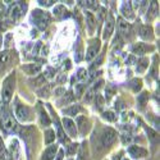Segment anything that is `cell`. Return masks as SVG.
<instances>
[{
  "label": "cell",
  "instance_id": "cell-7",
  "mask_svg": "<svg viewBox=\"0 0 160 160\" xmlns=\"http://www.w3.org/2000/svg\"><path fill=\"white\" fill-rule=\"evenodd\" d=\"M63 126H64V129L68 132V135L71 137H76L77 136V129H76V124L71 121L68 118H64L63 119Z\"/></svg>",
  "mask_w": 160,
  "mask_h": 160
},
{
  "label": "cell",
  "instance_id": "cell-6",
  "mask_svg": "<svg viewBox=\"0 0 160 160\" xmlns=\"http://www.w3.org/2000/svg\"><path fill=\"white\" fill-rule=\"evenodd\" d=\"M128 154L133 158L138 159V158H145L146 155H148V151H146L145 149H142V148H140V146H129Z\"/></svg>",
  "mask_w": 160,
  "mask_h": 160
},
{
  "label": "cell",
  "instance_id": "cell-11",
  "mask_svg": "<svg viewBox=\"0 0 160 160\" xmlns=\"http://www.w3.org/2000/svg\"><path fill=\"white\" fill-rule=\"evenodd\" d=\"M121 12H122V14L126 17V18H128V19H132L133 17V10H132V4L129 3V2H124L123 4H122V7H121Z\"/></svg>",
  "mask_w": 160,
  "mask_h": 160
},
{
  "label": "cell",
  "instance_id": "cell-13",
  "mask_svg": "<svg viewBox=\"0 0 160 160\" xmlns=\"http://www.w3.org/2000/svg\"><path fill=\"white\" fill-rule=\"evenodd\" d=\"M118 22H119V31H121V33H122V35H124V36H128V35H129V32H131V27H129V24H128L127 22H124L122 18H119V19H118Z\"/></svg>",
  "mask_w": 160,
  "mask_h": 160
},
{
  "label": "cell",
  "instance_id": "cell-16",
  "mask_svg": "<svg viewBox=\"0 0 160 160\" xmlns=\"http://www.w3.org/2000/svg\"><path fill=\"white\" fill-rule=\"evenodd\" d=\"M151 33H152V31H151V27H149V26H143L140 31V35L143 38H151Z\"/></svg>",
  "mask_w": 160,
  "mask_h": 160
},
{
  "label": "cell",
  "instance_id": "cell-15",
  "mask_svg": "<svg viewBox=\"0 0 160 160\" xmlns=\"http://www.w3.org/2000/svg\"><path fill=\"white\" fill-rule=\"evenodd\" d=\"M132 50H133L135 54L141 55V54H145V52H146V50H148V46H146L145 44H142V42H138V44H136L135 46H133Z\"/></svg>",
  "mask_w": 160,
  "mask_h": 160
},
{
  "label": "cell",
  "instance_id": "cell-4",
  "mask_svg": "<svg viewBox=\"0 0 160 160\" xmlns=\"http://www.w3.org/2000/svg\"><path fill=\"white\" fill-rule=\"evenodd\" d=\"M115 138H117V132H115L113 128L108 127V128H105V129L102 131V135H101V143H102L104 146H109V145H112V143L115 141Z\"/></svg>",
  "mask_w": 160,
  "mask_h": 160
},
{
  "label": "cell",
  "instance_id": "cell-17",
  "mask_svg": "<svg viewBox=\"0 0 160 160\" xmlns=\"http://www.w3.org/2000/svg\"><path fill=\"white\" fill-rule=\"evenodd\" d=\"M10 62V52L9 51H3L0 52V64H8Z\"/></svg>",
  "mask_w": 160,
  "mask_h": 160
},
{
  "label": "cell",
  "instance_id": "cell-27",
  "mask_svg": "<svg viewBox=\"0 0 160 160\" xmlns=\"http://www.w3.org/2000/svg\"><path fill=\"white\" fill-rule=\"evenodd\" d=\"M146 99H148V92H143V94L138 98V100H140V102H141V104H143V101H145Z\"/></svg>",
  "mask_w": 160,
  "mask_h": 160
},
{
  "label": "cell",
  "instance_id": "cell-33",
  "mask_svg": "<svg viewBox=\"0 0 160 160\" xmlns=\"http://www.w3.org/2000/svg\"><path fill=\"white\" fill-rule=\"evenodd\" d=\"M123 160H128V159H123Z\"/></svg>",
  "mask_w": 160,
  "mask_h": 160
},
{
  "label": "cell",
  "instance_id": "cell-26",
  "mask_svg": "<svg viewBox=\"0 0 160 160\" xmlns=\"http://www.w3.org/2000/svg\"><path fill=\"white\" fill-rule=\"evenodd\" d=\"M105 94H106V96H108V99L112 98V96L114 95V87H106Z\"/></svg>",
  "mask_w": 160,
  "mask_h": 160
},
{
  "label": "cell",
  "instance_id": "cell-28",
  "mask_svg": "<svg viewBox=\"0 0 160 160\" xmlns=\"http://www.w3.org/2000/svg\"><path fill=\"white\" fill-rule=\"evenodd\" d=\"M40 3V5H42V7H50V5H52L55 2H38Z\"/></svg>",
  "mask_w": 160,
  "mask_h": 160
},
{
  "label": "cell",
  "instance_id": "cell-8",
  "mask_svg": "<svg viewBox=\"0 0 160 160\" xmlns=\"http://www.w3.org/2000/svg\"><path fill=\"white\" fill-rule=\"evenodd\" d=\"M99 49H100V42H99V40H96V41H94L92 45L88 48V50L86 52V60H91L92 58H95Z\"/></svg>",
  "mask_w": 160,
  "mask_h": 160
},
{
  "label": "cell",
  "instance_id": "cell-3",
  "mask_svg": "<svg viewBox=\"0 0 160 160\" xmlns=\"http://www.w3.org/2000/svg\"><path fill=\"white\" fill-rule=\"evenodd\" d=\"M0 118H2V123L3 127L8 131V132H13L16 129V122L13 117L10 115V113L8 110H5L4 108H2V112H0Z\"/></svg>",
  "mask_w": 160,
  "mask_h": 160
},
{
  "label": "cell",
  "instance_id": "cell-32",
  "mask_svg": "<svg viewBox=\"0 0 160 160\" xmlns=\"http://www.w3.org/2000/svg\"><path fill=\"white\" fill-rule=\"evenodd\" d=\"M0 45H2V35H0Z\"/></svg>",
  "mask_w": 160,
  "mask_h": 160
},
{
  "label": "cell",
  "instance_id": "cell-29",
  "mask_svg": "<svg viewBox=\"0 0 160 160\" xmlns=\"http://www.w3.org/2000/svg\"><path fill=\"white\" fill-rule=\"evenodd\" d=\"M86 77V71L85 69H79L78 71V78H85Z\"/></svg>",
  "mask_w": 160,
  "mask_h": 160
},
{
  "label": "cell",
  "instance_id": "cell-20",
  "mask_svg": "<svg viewBox=\"0 0 160 160\" xmlns=\"http://www.w3.org/2000/svg\"><path fill=\"white\" fill-rule=\"evenodd\" d=\"M79 110H81V106L73 105L72 108H69V109H64V114H67V115H77V113Z\"/></svg>",
  "mask_w": 160,
  "mask_h": 160
},
{
  "label": "cell",
  "instance_id": "cell-9",
  "mask_svg": "<svg viewBox=\"0 0 160 160\" xmlns=\"http://www.w3.org/2000/svg\"><path fill=\"white\" fill-rule=\"evenodd\" d=\"M22 12H23V4H22L21 2H18L17 4H14V5L10 8V10H9L10 17H12L13 19L19 18V17L22 16Z\"/></svg>",
  "mask_w": 160,
  "mask_h": 160
},
{
  "label": "cell",
  "instance_id": "cell-30",
  "mask_svg": "<svg viewBox=\"0 0 160 160\" xmlns=\"http://www.w3.org/2000/svg\"><path fill=\"white\" fill-rule=\"evenodd\" d=\"M77 149V145H71V148H69V150H68V152L72 155L73 152H74V150Z\"/></svg>",
  "mask_w": 160,
  "mask_h": 160
},
{
  "label": "cell",
  "instance_id": "cell-24",
  "mask_svg": "<svg viewBox=\"0 0 160 160\" xmlns=\"http://www.w3.org/2000/svg\"><path fill=\"white\" fill-rule=\"evenodd\" d=\"M104 118L105 119H108V121H110V122H113V121H115V114L113 113V112H106V113H104Z\"/></svg>",
  "mask_w": 160,
  "mask_h": 160
},
{
  "label": "cell",
  "instance_id": "cell-31",
  "mask_svg": "<svg viewBox=\"0 0 160 160\" xmlns=\"http://www.w3.org/2000/svg\"><path fill=\"white\" fill-rule=\"evenodd\" d=\"M63 155H64V151L63 150H59L58 156H57V160H63Z\"/></svg>",
  "mask_w": 160,
  "mask_h": 160
},
{
  "label": "cell",
  "instance_id": "cell-12",
  "mask_svg": "<svg viewBox=\"0 0 160 160\" xmlns=\"http://www.w3.org/2000/svg\"><path fill=\"white\" fill-rule=\"evenodd\" d=\"M57 149H58V146L57 145H52L50 146V148H48L42 155V160H51L52 158L55 156V152H57Z\"/></svg>",
  "mask_w": 160,
  "mask_h": 160
},
{
  "label": "cell",
  "instance_id": "cell-2",
  "mask_svg": "<svg viewBox=\"0 0 160 160\" xmlns=\"http://www.w3.org/2000/svg\"><path fill=\"white\" fill-rule=\"evenodd\" d=\"M32 19L35 21V24L40 30H45L48 23L50 22V17L48 13L44 10H40V9H35L32 12Z\"/></svg>",
  "mask_w": 160,
  "mask_h": 160
},
{
  "label": "cell",
  "instance_id": "cell-23",
  "mask_svg": "<svg viewBox=\"0 0 160 160\" xmlns=\"http://www.w3.org/2000/svg\"><path fill=\"white\" fill-rule=\"evenodd\" d=\"M41 123L45 124V126H49V124H50V119H49L48 114H46L44 110H41Z\"/></svg>",
  "mask_w": 160,
  "mask_h": 160
},
{
  "label": "cell",
  "instance_id": "cell-5",
  "mask_svg": "<svg viewBox=\"0 0 160 160\" xmlns=\"http://www.w3.org/2000/svg\"><path fill=\"white\" fill-rule=\"evenodd\" d=\"M16 115L18 118V121H21V122H28L31 119V112L27 106H24V105L18 106L16 110Z\"/></svg>",
  "mask_w": 160,
  "mask_h": 160
},
{
  "label": "cell",
  "instance_id": "cell-19",
  "mask_svg": "<svg viewBox=\"0 0 160 160\" xmlns=\"http://www.w3.org/2000/svg\"><path fill=\"white\" fill-rule=\"evenodd\" d=\"M158 10H159V5H158V3H156V2H151V4H150V9H149L150 18L156 17V14H158Z\"/></svg>",
  "mask_w": 160,
  "mask_h": 160
},
{
  "label": "cell",
  "instance_id": "cell-1",
  "mask_svg": "<svg viewBox=\"0 0 160 160\" xmlns=\"http://www.w3.org/2000/svg\"><path fill=\"white\" fill-rule=\"evenodd\" d=\"M14 82H16V73H10L3 82V91H2V101L3 104H8L12 99L13 91H14Z\"/></svg>",
  "mask_w": 160,
  "mask_h": 160
},
{
  "label": "cell",
  "instance_id": "cell-25",
  "mask_svg": "<svg viewBox=\"0 0 160 160\" xmlns=\"http://www.w3.org/2000/svg\"><path fill=\"white\" fill-rule=\"evenodd\" d=\"M5 156H7V152H5V149H4V145H3L2 140H0V158L5 159Z\"/></svg>",
  "mask_w": 160,
  "mask_h": 160
},
{
  "label": "cell",
  "instance_id": "cell-22",
  "mask_svg": "<svg viewBox=\"0 0 160 160\" xmlns=\"http://www.w3.org/2000/svg\"><path fill=\"white\" fill-rule=\"evenodd\" d=\"M131 87L133 91H138L141 88V81L140 79H132L131 81Z\"/></svg>",
  "mask_w": 160,
  "mask_h": 160
},
{
  "label": "cell",
  "instance_id": "cell-21",
  "mask_svg": "<svg viewBox=\"0 0 160 160\" xmlns=\"http://www.w3.org/2000/svg\"><path fill=\"white\" fill-rule=\"evenodd\" d=\"M138 64H140V67H137V71H138V72H143V71H145V68H148V65H149V60L146 59V58H142V59L138 62Z\"/></svg>",
  "mask_w": 160,
  "mask_h": 160
},
{
  "label": "cell",
  "instance_id": "cell-10",
  "mask_svg": "<svg viewBox=\"0 0 160 160\" xmlns=\"http://www.w3.org/2000/svg\"><path fill=\"white\" fill-rule=\"evenodd\" d=\"M114 30V18L112 14H108V21L105 23V28H104V37L108 38L110 36V33Z\"/></svg>",
  "mask_w": 160,
  "mask_h": 160
},
{
  "label": "cell",
  "instance_id": "cell-14",
  "mask_svg": "<svg viewBox=\"0 0 160 160\" xmlns=\"http://www.w3.org/2000/svg\"><path fill=\"white\" fill-rule=\"evenodd\" d=\"M12 154H13V159L16 160H21V154H19V146H18V141L14 140L12 142Z\"/></svg>",
  "mask_w": 160,
  "mask_h": 160
},
{
  "label": "cell",
  "instance_id": "cell-18",
  "mask_svg": "<svg viewBox=\"0 0 160 160\" xmlns=\"http://www.w3.org/2000/svg\"><path fill=\"white\" fill-rule=\"evenodd\" d=\"M54 140H55V133H54V131H51V129L45 131V143H51Z\"/></svg>",
  "mask_w": 160,
  "mask_h": 160
}]
</instances>
